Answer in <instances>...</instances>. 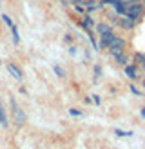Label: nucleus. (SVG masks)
Returning a JSON list of instances; mask_svg holds the SVG:
<instances>
[{
  "label": "nucleus",
  "mask_w": 145,
  "mask_h": 149,
  "mask_svg": "<svg viewBox=\"0 0 145 149\" xmlns=\"http://www.w3.org/2000/svg\"><path fill=\"white\" fill-rule=\"evenodd\" d=\"M9 102H11V116H13V120H14V125H17V127H22V125L27 122L26 111L18 106V102L14 100V96H11Z\"/></svg>",
  "instance_id": "f257e3e1"
},
{
  "label": "nucleus",
  "mask_w": 145,
  "mask_h": 149,
  "mask_svg": "<svg viewBox=\"0 0 145 149\" xmlns=\"http://www.w3.org/2000/svg\"><path fill=\"white\" fill-rule=\"evenodd\" d=\"M143 9H145V6H142V4H133V6L127 7L125 17H129L130 20H138L143 15Z\"/></svg>",
  "instance_id": "f03ea898"
},
{
  "label": "nucleus",
  "mask_w": 145,
  "mask_h": 149,
  "mask_svg": "<svg viewBox=\"0 0 145 149\" xmlns=\"http://www.w3.org/2000/svg\"><path fill=\"white\" fill-rule=\"evenodd\" d=\"M114 33H113V29L111 31H107V33H102L100 35V42H98V49L102 47V49H109V46H111V42H113V38H114Z\"/></svg>",
  "instance_id": "7ed1b4c3"
},
{
  "label": "nucleus",
  "mask_w": 145,
  "mask_h": 149,
  "mask_svg": "<svg viewBox=\"0 0 145 149\" xmlns=\"http://www.w3.org/2000/svg\"><path fill=\"white\" fill-rule=\"evenodd\" d=\"M6 69H7V73H9L14 80H18V82H20L22 78H24V73H22V69H20V68H18V65L14 64V62H7Z\"/></svg>",
  "instance_id": "20e7f679"
},
{
  "label": "nucleus",
  "mask_w": 145,
  "mask_h": 149,
  "mask_svg": "<svg viewBox=\"0 0 145 149\" xmlns=\"http://www.w3.org/2000/svg\"><path fill=\"white\" fill-rule=\"evenodd\" d=\"M109 53H111V56H113L118 64L127 65V55L123 53V49H109Z\"/></svg>",
  "instance_id": "39448f33"
},
{
  "label": "nucleus",
  "mask_w": 145,
  "mask_h": 149,
  "mask_svg": "<svg viewBox=\"0 0 145 149\" xmlns=\"http://www.w3.org/2000/svg\"><path fill=\"white\" fill-rule=\"evenodd\" d=\"M125 40L123 38H120V36H114L113 38V42H111V46H109V49H123L125 47Z\"/></svg>",
  "instance_id": "423d86ee"
},
{
  "label": "nucleus",
  "mask_w": 145,
  "mask_h": 149,
  "mask_svg": "<svg viewBox=\"0 0 145 149\" xmlns=\"http://www.w3.org/2000/svg\"><path fill=\"white\" fill-rule=\"evenodd\" d=\"M0 125H2V127H7V125H9V120H7V113L4 109L2 98H0Z\"/></svg>",
  "instance_id": "0eeeda50"
},
{
  "label": "nucleus",
  "mask_w": 145,
  "mask_h": 149,
  "mask_svg": "<svg viewBox=\"0 0 145 149\" xmlns=\"http://www.w3.org/2000/svg\"><path fill=\"white\" fill-rule=\"evenodd\" d=\"M118 26L123 27V29H133V27H134V20H130L129 17H120Z\"/></svg>",
  "instance_id": "6e6552de"
},
{
  "label": "nucleus",
  "mask_w": 145,
  "mask_h": 149,
  "mask_svg": "<svg viewBox=\"0 0 145 149\" xmlns=\"http://www.w3.org/2000/svg\"><path fill=\"white\" fill-rule=\"evenodd\" d=\"M125 74H127V78L130 80H136L138 78V74H136V65H125Z\"/></svg>",
  "instance_id": "1a4fd4ad"
},
{
  "label": "nucleus",
  "mask_w": 145,
  "mask_h": 149,
  "mask_svg": "<svg viewBox=\"0 0 145 149\" xmlns=\"http://www.w3.org/2000/svg\"><path fill=\"white\" fill-rule=\"evenodd\" d=\"M9 31H11V36H13V44H14V46H18V44H20L18 27H17V26H13V27H9Z\"/></svg>",
  "instance_id": "9d476101"
},
{
  "label": "nucleus",
  "mask_w": 145,
  "mask_h": 149,
  "mask_svg": "<svg viewBox=\"0 0 145 149\" xmlns=\"http://www.w3.org/2000/svg\"><path fill=\"white\" fill-rule=\"evenodd\" d=\"M80 26H82L84 29H91V27H93V18L85 13V15H84V20L80 22Z\"/></svg>",
  "instance_id": "9b49d317"
},
{
  "label": "nucleus",
  "mask_w": 145,
  "mask_h": 149,
  "mask_svg": "<svg viewBox=\"0 0 145 149\" xmlns=\"http://www.w3.org/2000/svg\"><path fill=\"white\" fill-rule=\"evenodd\" d=\"M96 31L102 35V33H107V31H111V26L105 24V22H100V24H96Z\"/></svg>",
  "instance_id": "f8f14e48"
},
{
  "label": "nucleus",
  "mask_w": 145,
  "mask_h": 149,
  "mask_svg": "<svg viewBox=\"0 0 145 149\" xmlns=\"http://www.w3.org/2000/svg\"><path fill=\"white\" fill-rule=\"evenodd\" d=\"M134 62L136 64H140V65H143L145 64V53H140V51H138V53H134Z\"/></svg>",
  "instance_id": "ddd939ff"
},
{
  "label": "nucleus",
  "mask_w": 145,
  "mask_h": 149,
  "mask_svg": "<svg viewBox=\"0 0 145 149\" xmlns=\"http://www.w3.org/2000/svg\"><path fill=\"white\" fill-rule=\"evenodd\" d=\"M2 20H4V24H6L7 27H13V26H14V22H13V18L9 17V15H6V13L2 15Z\"/></svg>",
  "instance_id": "4468645a"
},
{
  "label": "nucleus",
  "mask_w": 145,
  "mask_h": 149,
  "mask_svg": "<svg viewBox=\"0 0 145 149\" xmlns=\"http://www.w3.org/2000/svg\"><path fill=\"white\" fill-rule=\"evenodd\" d=\"M116 136H133V131H123V129H114Z\"/></svg>",
  "instance_id": "2eb2a0df"
},
{
  "label": "nucleus",
  "mask_w": 145,
  "mask_h": 149,
  "mask_svg": "<svg viewBox=\"0 0 145 149\" xmlns=\"http://www.w3.org/2000/svg\"><path fill=\"white\" fill-rule=\"evenodd\" d=\"M53 71H55V73H56L60 78H64V77H65V71L60 68V65H53Z\"/></svg>",
  "instance_id": "dca6fc26"
},
{
  "label": "nucleus",
  "mask_w": 145,
  "mask_h": 149,
  "mask_svg": "<svg viewBox=\"0 0 145 149\" xmlns=\"http://www.w3.org/2000/svg\"><path fill=\"white\" fill-rule=\"evenodd\" d=\"M69 115H71V116H84L82 111H80V109H75V107H71V109H69Z\"/></svg>",
  "instance_id": "f3484780"
},
{
  "label": "nucleus",
  "mask_w": 145,
  "mask_h": 149,
  "mask_svg": "<svg viewBox=\"0 0 145 149\" xmlns=\"http://www.w3.org/2000/svg\"><path fill=\"white\" fill-rule=\"evenodd\" d=\"M100 74H102V68L100 65H94V80H98Z\"/></svg>",
  "instance_id": "a211bd4d"
},
{
  "label": "nucleus",
  "mask_w": 145,
  "mask_h": 149,
  "mask_svg": "<svg viewBox=\"0 0 145 149\" xmlns=\"http://www.w3.org/2000/svg\"><path fill=\"white\" fill-rule=\"evenodd\" d=\"M130 91H133V95H136V96H140V95H142V93L138 91V89H136L134 86H130Z\"/></svg>",
  "instance_id": "6ab92c4d"
},
{
  "label": "nucleus",
  "mask_w": 145,
  "mask_h": 149,
  "mask_svg": "<svg viewBox=\"0 0 145 149\" xmlns=\"http://www.w3.org/2000/svg\"><path fill=\"white\" fill-rule=\"evenodd\" d=\"M93 102L96 104V106H100V96H98V95H94V96H93Z\"/></svg>",
  "instance_id": "aec40b11"
},
{
  "label": "nucleus",
  "mask_w": 145,
  "mask_h": 149,
  "mask_svg": "<svg viewBox=\"0 0 145 149\" xmlns=\"http://www.w3.org/2000/svg\"><path fill=\"white\" fill-rule=\"evenodd\" d=\"M114 2H118V0H102V4H104V6H105V4H111V6H113Z\"/></svg>",
  "instance_id": "412c9836"
},
{
  "label": "nucleus",
  "mask_w": 145,
  "mask_h": 149,
  "mask_svg": "<svg viewBox=\"0 0 145 149\" xmlns=\"http://www.w3.org/2000/svg\"><path fill=\"white\" fill-rule=\"evenodd\" d=\"M140 115H142V118H145V107H142V109H140Z\"/></svg>",
  "instance_id": "4be33fe9"
},
{
  "label": "nucleus",
  "mask_w": 145,
  "mask_h": 149,
  "mask_svg": "<svg viewBox=\"0 0 145 149\" xmlns=\"http://www.w3.org/2000/svg\"><path fill=\"white\" fill-rule=\"evenodd\" d=\"M143 89H145V78H143Z\"/></svg>",
  "instance_id": "5701e85b"
},
{
  "label": "nucleus",
  "mask_w": 145,
  "mask_h": 149,
  "mask_svg": "<svg viewBox=\"0 0 145 149\" xmlns=\"http://www.w3.org/2000/svg\"><path fill=\"white\" fill-rule=\"evenodd\" d=\"M143 69H145V64H143Z\"/></svg>",
  "instance_id": "b1692460"
},
{
  "label": "nucleus",
  "mask_w": 145,
  "mask_h": 149,
  "mask_svg": "<svg viewBox=\"0 0 145 149\" xmlns=\"http://www.w3.org/2000/svg\"><path fill=\"white\" fill-rule=\"evenodd\" d=\"M0 64H2V60H0Z\"/></svg>",
  "instance_id": "393cba45"
}]
</instances>
